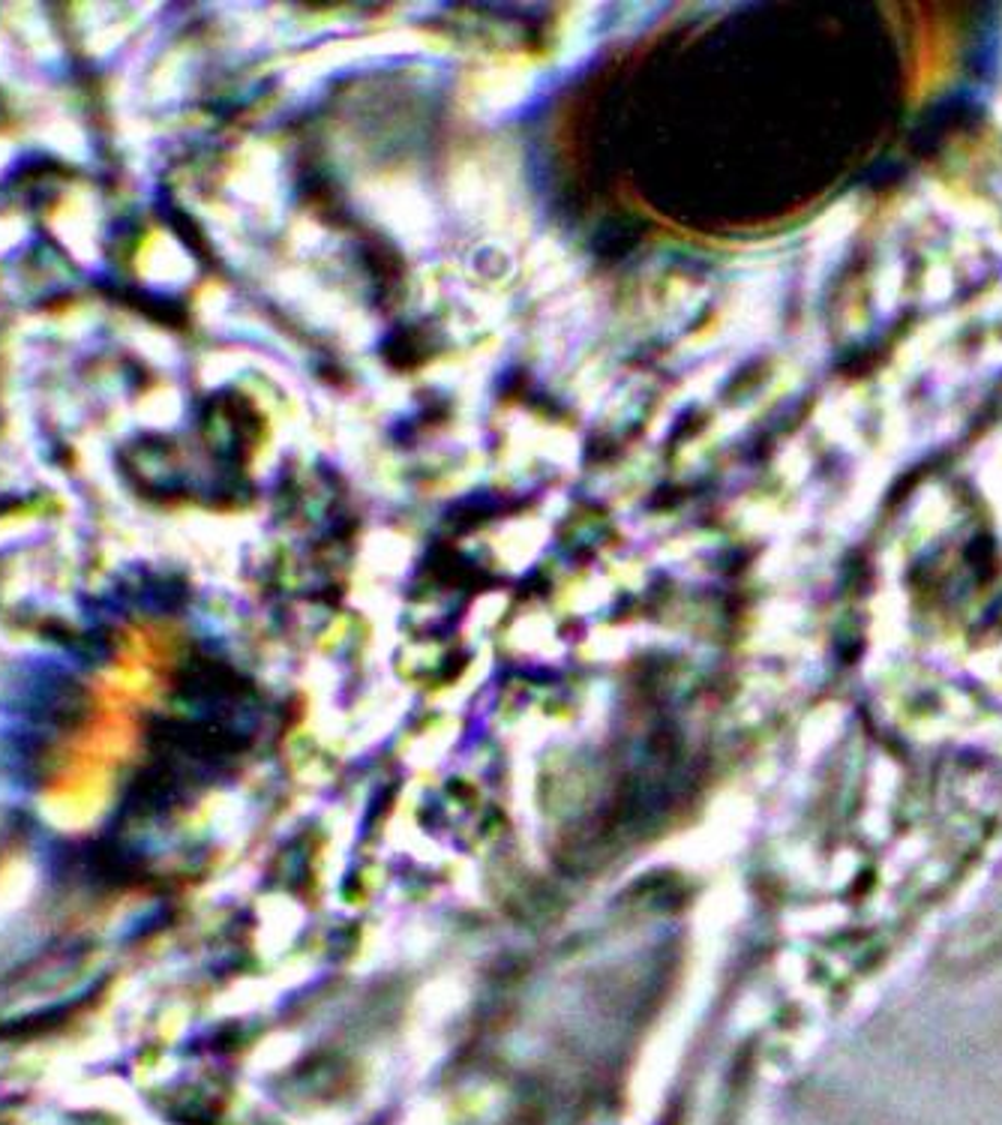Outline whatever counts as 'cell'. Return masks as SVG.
I'll return each mask as SVG.
<instances>
[{
	"instance_id": "1",
	"label": "cell",
	"mask_w": 1002,
	"mask_h": 1125,
	"mask_svg": "<svg viewBox=\"0 0 1002 1125\" xmlns=\"http://www.w3.org/2000/svg\"><path fill=\"white\" fill-rule=\"evenodd\" d=\"M382 222L387 229L406 238H423L433 229V210L426 205V198L414 190H397L382 193Z\"/></svg>"
}]
</instances>
